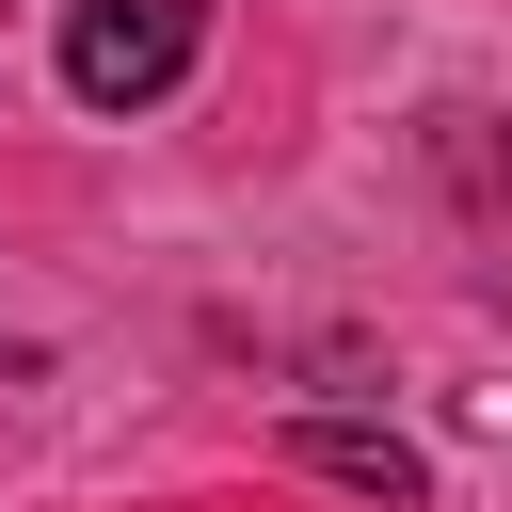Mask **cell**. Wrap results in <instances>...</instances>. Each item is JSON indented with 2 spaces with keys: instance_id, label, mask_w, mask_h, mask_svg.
<instances>
[{
  "instance_id": "cell-1",
  "label": "cell",
  "mask_w": 512,
  "mask_h": 512,
  "mask_svg": "<svg viewBox=\"0 0 512 512\" xmlns=\"http://www.w3.org/2000/svg\"><path fill=\"white\" fill-rule=\"evenodd\" d=\"M208 48V0H64V96L80 112H160Z\"/></svg>"
},
{
  "instance_id": "cell-2",
  "label": "cell",
  "mask_w": 512,
  "mask_h": 512,
  "mask_svg": "<svg viewBox=\"0 0 512 512\" xmlns=\"http://www.w3.org/2000/svg\"><path fill=\"white\" fill-rule=\"evenodd\" d=\"M288 464H304V480H352V496H384V512L432 496V448L384 432V416H288Z\"/></svg>"
}]
</instances>
